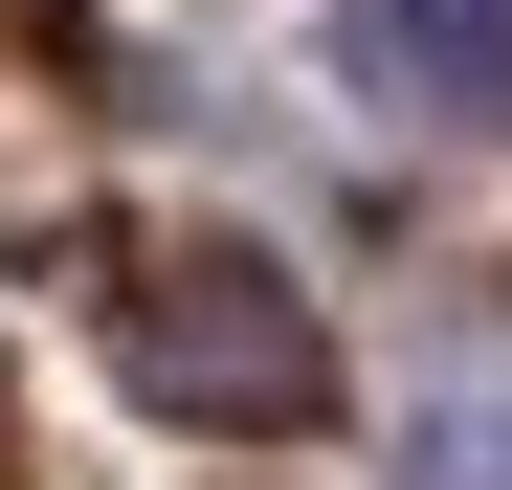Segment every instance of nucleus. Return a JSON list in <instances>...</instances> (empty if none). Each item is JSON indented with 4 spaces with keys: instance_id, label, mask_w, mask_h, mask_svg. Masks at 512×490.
Returning <instances> with one entry per match:
<instances>
[{
    "instance_id": "1",
    "label": "nucleus",
    "mask_w": 512,
    "mask_h": 490,
    "mask_svg": "<svg viewBox=\"0 0 512 490\" xmlns=\"http://www.w3.org/2000/svg\"><path fill=\"white\" fill-rule=\"evenodd\" d=\"M112 379L201 446H312L334 424V312L223 223H134L112 245Z\"/></svg>"
},
{
    "instance_id": "2",
    "label": "nucleus",
    "mask_w": 512,
    "mask_h": 490,
    "mask_svg": "<svg viewBox=\"0 0 512 490\" xmlns=\"http://www.w3.org/2000/svg\"><path fill=\"white\" fill-rule=\"evenodd\" d=\"M334 67L401 134H512V0H334Z\"/></svg>"
},
{
    "instance_id": "3",
    "label": "nucleus",
    "mask_w": 512,
    "mask_h": 490,
    "mask_svg": "<svg viewBox=\"0 0 512 490\" xmlns=\"http://www.w3.org/2000/svg\"><path fill=\"white\" fill-rule=\"evenodd\" d=\"M423 490H512V401H446L423 424Z\"/></svg>"
}]
</instances>
